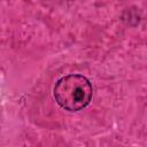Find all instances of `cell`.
Segmentation results:
<instances>
[{
	"instance_id": "obj_1",
	"label": "cell",
	"mask_w": 147,
	"mask_h": 147,
	"mask_svg": "<svg viewBox=\"0 0 147 147\" xmlns=\"http://www.w3.org/2000/svg\"><path fill=\"white\" fill-rule=\"evenodd\" d=\"M53 94L61 108L68 111H79L90 105L93 88L85 76L72 74L61 77L55 83Z\"/></svg>"
}]
</instances>
